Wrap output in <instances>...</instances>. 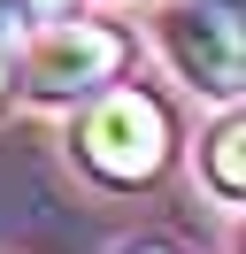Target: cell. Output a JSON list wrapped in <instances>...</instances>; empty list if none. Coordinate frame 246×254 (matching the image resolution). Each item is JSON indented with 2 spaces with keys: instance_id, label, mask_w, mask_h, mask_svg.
Instances as JSON below:
<instances>
[{
  "instance_id": "cell-5",
  "label": "cell",
  "mask_w": 246,
  "mask_h": 254,
  "mask_svg": "<svg viewBox=\"0 0 246 254\" xmlns=\"http://www.w3.org/2000/svg\"><path fill=\"white\" fill-rule=\"evenodd\" d=\"M23 31H31V8L23 0H0V47H15Z\"/></svg>"
},
{
  "instance_id": "cell-8",
  "label": "cell",
  "mask_w": 246,
  "mask_h": 254,
  "mask_svg": "<svg viewBox=\"0 0 246 254\" xmlns=\"http://www.w3.org/2000/svg\"><path fill=\"white\" fill-rule=\"evenodd\" d=\"M123 254H177L169 239H138V247H123Z\"/></svg>"
},
{
  "instance_id": "cell-3",
  "label": "cell",
  "mask_w": 246,
  "mask_h": 254,
  "mask_svg": "<svg viewBox=\"0 0 246 254\" xmlns=\"http://www.w3.org/2000/svg\"><path fill=\"white\" fill-rule=\"evenodd\" d=\"M154 47H162L169 77L192 85L215 108L246 100V31L239 8H208V0H162L154 8Z\"/></svg>"
},
{
  "instance_id": "cell-2",
  "label": "cell",
  "mask_w": 246,
  "mask_h": 254,
  "mask_svg": "<svg viewBox=\"0 0 246 254\" xmlns=\"http://www.w3.org/2000/svg\"><path fill=\"white\" fill-rule=\"evenodd\" d=\"M123 69H131V31H116L108 16H54L15 54V93L39 108H85L108 85H123Z\"/></svg>"
},
{
  "instance_id": "cell-9",
  "label": "cell",
  "mask_w": 246,
  "mask_h": 254,
  "mask_svg": "<svg viewBox=\"0 0 246 254\" xmlns=\"http://www.w3.org/2000/svg\"><path fill=\"white\" fill-rule=\"evenodd\" d=\"M208 8H239V0H208Z\"/></svg>"
},
{
  "instance_id": "cell-1",
  "label": "cell",
  "mask_w": 246,
  "mask_h": 254,
  "mask_svg": "<svg viewBox=\"0 0 246 254\" xmlns=\"http://www.w3.org/2000/svg\"><path fill=\"white\" fill-rule=\"evenodd\" d=\"M69 162L108 192H146L162 185V170L177 162V124H169L162 93L146 85H108L100 100H85L69 124Z\"/></svg>"
},
{
  "instance_id": "cell-6",
  "label": "cell",
  "mask_w": 246,
  "mask_h": 254,
  "mask_svg": "<svg viewBox=\"0 0 246 254\" xmlns=\"http://www.w3.org/2000/svg\"><path fill=\"white\" fill-rule=\"evenodd\" d=\"M15 108V47H0V116Z\"/></svg>"
},
{
  "instance_id": "cell-4",
  "label": "cell",
  "mask_w": 246,
  "mask_h": 254,
  "mask_svg": "<svg viewBox=\"0 0 246 254\" xmlns=\"http://www.w3.org/2000/svg\"><path fill=\"white\" fill-rule=\"evenodd\" d=\"M200 177H208V192L223 208H246V116L239 108H223L215 131L200 139Z\"/></svg>"
},
{
  "instance_id": "cell-7",
  "label": "cell",
  "mask_w": 246,
  "mask_h": 254,
  "mask_svg": "<svg viewBox=\"0 0 246 254\" xmlns=\"http://www.w3.org/2000/svg\"><path fill=\"white\" fill-rule=\"evenodd\" d=\"M31 23H54V16H77V0H23Z\"/></svg>"
}]
</instances>
